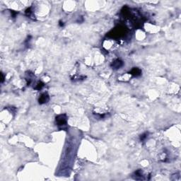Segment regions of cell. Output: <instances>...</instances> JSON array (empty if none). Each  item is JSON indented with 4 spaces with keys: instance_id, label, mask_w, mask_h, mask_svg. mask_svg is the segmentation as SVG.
<instances>
[{
    "instance_id": "3957f363",
    "label": "cell",
    "mask_w": 181,
    "mask_h": 181,
    "mask_svg": "<svg viewBox=\"0 0 181 181\" xmlns=\"http://www.w3.org/2000/svg\"><path fill=\"white\" fill-rule=\"evenodd\" d=\"M122 65H123V62L120 60H116L112 62V67L114 70H118V69L120 68L121 67H122Z\"/></svg>"
},
{
    "instance_id": "5b68a950",
    "label": "cell",
    "mask_w": 181,
    "mask_h": 181,
    "mask_svg": "<svg viewBox=\"0 0 181 181\" xmlns=\"http://www.w3.org/2000/svg\"><path fill=\"white\" fill-rule=\"evenodd\" d=\"M135 179H137V180H139V177H140V180H142L143 179V176H142V171H136L135 173Z\"/></svg>"
},
{
    "instance_id": "8992f818",
    "label": "cell",
    "mask_w": 181,
    "mask_h": 181,
    "mask_svg": "<svg viewBox=\"0 0 181 181\" xmlns=\"http://www.w3.org/2000/svg\"><path fill=\"white\" fill-rule=\"evenodd\" d=\"M44 86V84L41 82V81H39L37 84H36V87H35L36 89H37V90H40V89H41Z\"/></svg>"
},
{
    "instance_id": "6da1fadb",
    "label": "cell",
    "mask_w": 181,
    "mask_h": 181,
    "mask_svg": "<svg viewBox=\"0 0 181 181\" xmlns=\"http://www.w3.org/2000/svg\"><path fill=\"white\" fill-rule=\"evenodd\" d=\"M56 123L58 127H63L66 125L67 123V117L65 115H60L57 117H56Z\"/></svg>"
},
{
    "instance_id": "7a4b0ae2",
    "label": "cell",
    "mask_w": 181,
    "mask_h": 181,
    "mask_svg": "<svg viewBox=\"0 0 181 181\" xmlns=\"http://www.w3.org/2000/svg\"><path fill=\"white\" fill-rule=\"evenodd\" d=\"M49 99H50L49 96L47 93H43L40 96L39 99H38V101H39L40 104H44V103H46L48 102Z\"/></svg>"
},
{
    "instance_id": "277c9868",
    "label": "cell",
    "mask_w": 181,
    "mask_h": 181,
    "mask_svg": "<svg viewBox=\"0 0 181 181\" xmlns=\"http://www.w3.org/2000/svg\"><path fill=\"white\" fill-rule=\"evenodd\" d=\"M130 74L132 75H133L134 76H140V75H141V74H142V71H141V70H139V68L135 67V68H133L132 70H131Z\"/></svg>"
},
{
    "instance_id": "52a82bcc",
    "label": "cell",
    "mask_w": 181,
    "mask_h": 181,
    "mask_svg": "<svg viewBox=\"0 0 181 181\" xmlns=\"http://www.w3.org/2000/svg\"><path fill=\"white\" fill-rule=\"evenodd\" d=\"M147 135H148V133H146V132H145L144 134H142V135L140 136V140H141V141H144V139L147 137Z\"/></svg>"
}]
</instances>
